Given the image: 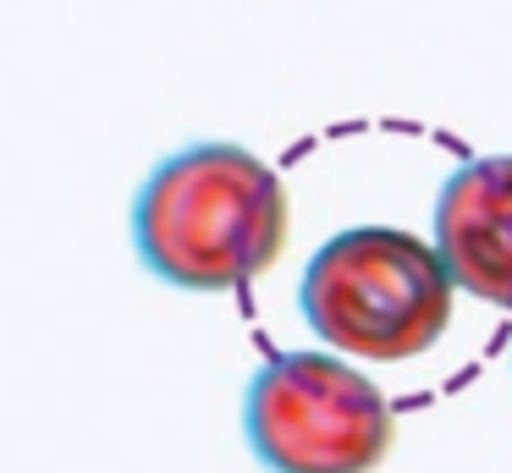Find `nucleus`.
<instances>
[{
  "instance_id": "obj_1",
  "label": "nucleus",
  "mask_w": 512,
  "mask_h": 473,
  "mask_svg": "<svg viewBox=\"0 0 512 473\" xmlns=\"http://www.w3.org/2000/svg\"><path fill=\"white\" fill-rule=\"evenodd\" d=\"M138 259L182 292H237L287 242V187L237 143H193L155 165L133 204Z\"/></svg>"
},
{
  "instance_id": "obj_2",
  "label": "nucleus",
  "mask_w": 512,
  "mask_h": 473,
  "mask_svg": "<svg viewBox=\"0 0 512 473\" xmlns=\"http://www.w3.org/2000/svg\"><path fill=\"white\" fill-rule=\"evenodd\" d=\"M303 319L320 341L358 358H419L446 336L452 275L430 242L397 226H353L303 270Z\"/></svg>"
},
{
  "instance_id": "obj_3",
  "label": "nucleus",
  "mask_w": 512,
  "mask_h": 473,
  "mask_svg": "<svg viewBox=\"0 0 512 473\" xmlns=\"http://www.w3.org/2000/svg\"><path fill=\"white\" fill-rule=\"evenodd\" d=\"M243 424L270 473H375L391 451L386 396L325 352H276L248 385Z\"/></svg>"
},
{
  "instance_id": "obj_4",
  "label": "nucleus",
  "mask_w": 512,
  "mask_h": 473,
  "mask_svg": "<svg viewBox=\"0 0 512 473\" xmlns=\"http://www.w3.org/2000/svg\"><path fill=\"white\" fill-rule=\"evenodd\" d=\"M435 259L479 303L512 308V154L468 160L435 198Z\"/></svg>"
}]
</instances>
